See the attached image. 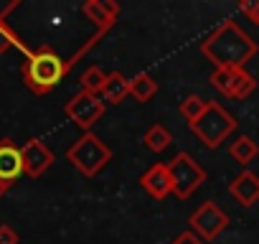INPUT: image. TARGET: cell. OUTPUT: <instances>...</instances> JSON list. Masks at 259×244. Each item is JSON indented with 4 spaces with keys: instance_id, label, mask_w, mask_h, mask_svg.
I'll return each mask as SVG.
<instances>
[{
    "instance_id": "obj_1",
    "label": "cell",
    "mask_w": 259,
    "mask_h": 244,
    "mask_svg": "<svg viewBox=\"0 0 259 244\" xmlns=\"http://www.w3.org/2000/svg\"><path fill=\"white\" fill-rule=\"evenodd\" d=\"M201 54L213 64V69H246V64L259 54V44L229 18L201 41Z\"/></svg>"
},
{
    "instance_id": "obj_2",
    "label": "cell",
    "mask_w": 259,
    "mask_h": 244,
    "mask_svg": "<svg viewBox=\"0 0 259 244\" xmlns=\"http://www.w3.org/2000/svg\"><path fill=\"white\" fill-rule=\"evenodd\" d=\"M69 71H71L69 59H64L59 51H54L49 46L31 49L23 56V64H21V79L33 94L54 92L66 79Z\"/></svg>"
},
{
    "instance_id": "obj_3",
    "label": "cell",
    "mask_w": 259,
    "mask_h": 244,
    "mask_svg": "<svg viewBox=\"0 0 259 244\" xmlns=\"http://www.w3.org/2000/svg\"><path fill=\"white\" fill-rule=\"evenodd\" d=\"M66 160L84 176L94 178L109 160H112V148L94 133H84L79 140H74L66 150Z\"/></svg>"
},
{
    "instance_id": "obj_4",
    "label": "cell",
    "mask_w": 259,
    "mask_h": 244,
    "mask_svg": "<svg viewBox=\"0 0 259 244\" xmlns=\"http://www.w3.org/2000/svg\"><path fill=\"white\" fill-rule=\"evenodd\" d=\"M236 117L219 102H208L206 112L191 125V133L211 150H216L219 145H224V140L236 130Z\"/></svg>"
},
{
    "instance_id": "obj_5",
    "label": "cell",
    "mask_w": 259,
    "mask_h": 244,
    "mask_svg": "<svg viewBox=\"0 0 259 244\" xmlns=\"http://www.w3.org/2000/svg\"><path fill=\"white\" fill-rule=\"evenodd\" d=\"M168 166V173H170V183H173V196L186 201L191 198L206 181H208V173L206 168L191 155V153H176Z\"/></svg>"
},
{
    "instance_id": "obj_6",
    "label": "cell",
    "mask_w": 259,
    "mask_h": 244,
    "mask_svg": "<svg viewBox=\"0 0 259 244\" xmlns=\"http://www.w3.org/2000/svg\"><path fill=\"white\" fill-rule=\"evenodd\" d=\"M208 82L226 99H246L256 89V79L246 69H213Z\"/></svg>"
},
{
    "instance_id": "obj_7",
    "label": "cell",
    "mask_w": 259,
    "mask_h": 244,
    "mask_svg": "<svg viewBox=\"0 0 259 244\" xmlns=\"http://www.w3.org/2000/svg\"><path fill=\"white\" fill-rule=\"evenodd\" d=\"M188 224H191V231L208 244V241H213L216 236H221V231L229 226V214H226L216 201H203V204L188 216Z\"/></svg>"
},
{
    "instance_id": "obj_8",
    "label": "cell",
    "mask_w": 259,
    "mask_h": 244,
    "mask_svg": "<svg viewBox=\"0 0 259 244\" xmlns=\"http://www.w3.org/2000/svg\"><path fill=\"white\" fill-rule=\"evenodd\" d=\"M104 109H107V104L102 102V97L99 94H89V92L74 94L66 102V107H64L66 117L84 133H92V128L104 117Z\"/></svg>"
},
{
    "instance_id": "obj_9",
    "label": "cell",
    "mask_w": 259,
    "mask_h": 244,
    "mask_svg": "<svg viewBox=\"0 0 259 244\" xmlns=\"http://www.w3.org/2000/svg\"><path fill=\"white\" fill-rule=\"evenodd\" d=\"M81 16L94 26V33L89 38V49H94L117 23L119 18V3L114 0H84L81 3Z\"/></svg>"
},
{
    "instance_id": "obj_10",
    "label": "cell",
    "mask_w": 259,
    "mask_h": 244,
    "mask_svg": "<svg viewBox=\"0 0 259 244\" xmlns=\"http://www.w3.org/2000/svg\"><path fill=\"white\" fill-rule=\"evenodd\" d=\"M23 155V173L31 178H41L51 166H54V153L41 138H31L21 145Z\"/></svg>"
},
{
    "instance_id": "obj_11",
    "label": "cell",
    "mask_w": 259,
    "mask_h": 244,
    "mask_svg": "<svg viewBox=\"0 0 259 244\" xmlns=\"http://www.w3.org/2000/svg\"><path fill=\"white\" fill-rule=\"evenodd\" d=\"M140 186L143 191L155 198V201H163L173 193V183H170V173H168V166L165 163H153L143 176H140Z\"/></svg>"
},
{
    "instance_id": "obj_12",
    "label": "cell",
    "mask_w": 259,
    "mask_h": 244,
    "mask_svg": "<svg viewBox=\"0 0 259 244\" xmlns=\"http://www.w3.org/2000/svg\"><path fill=\"white\" fill-rule=\"evenodd\" d=\"M23 176V155H21V148L11 140V138H3L0 140V181L13 186L18 178Z\"/></svg>"
},
{
    "instance_id": "obj_13",
    "label": "cell",
    "mask_w": 259,
    "mask_h": 244,
    "mask_svg": "<svg viewBox=\"0 0 259 244\" xmlns=\"http://www.w3.org/2000/svg\"><path fill=\"white\" fill-rule=\"evenodd\" d=\"M18 8H21V0H13V3H8L6 8H0V54H8L11 49H21L23 56H26L31 51L28 44L23 41V36L18 33V28L8 21V16Z\"/></svg>"
},
{
    "instance_id": "obj_14",
    "label": "cell",
    "mask_w": 259,
    "mask_h": 244,
    "mask_svg": "<svg viewBox=\"0 0 259 244\" xmlns=\"http://www.w3.org/2000/svg\"><path fill=\"white\" fill-rule=\"evenodd\" d=\"M229 193L234 196V201L244 209H251L259 201V176L251 171H241L236 178H231L229 183Z\"/></svg>"
},
{
    "instance_id": "obj_15",
    "label": "cell",
    "mask_w": 259,
    "mask_h": 244,
    "mask_svg": "<svg viewBox=\"0 0 259 244\" xmlns=\"http://www.w3.org/2000/svg\"><path fill=\"white\" fill-rule=\"evenodd\" d=\"M99 97H102L104 104H122L130 97V79L122 71H109Z\"/></svg>"
},
{
    "instance_id": "obj_16",
    "label": "cell",
    "mask_w": 259,
    "mask_h": 244,
    "mask_svg": "<svg viewBox=\"0 0 259 244\" xmlns=\"http://www.w3.org/2000/svg\"><path fill=\"white\" fill-rule=\"evenodd\" d=\"M155 94H158V82L150 74L140 71V74H135L133 79H130V97H133V99L148 104Z\"/></svg>"
},
{
    "instance_id": "obj_17",
    "label": "cell",
    "mask_w": 259,
    "mask_h": 244,
    "mask_svg": "<svg viewBox=\"0 0 259 244\" xmlns=\"http://www.w3.org/2000/svg\"><path fill=\"white\" fill-rule=\"evenodd\" d=\"M143 143H145L148 150H153V153H163L165 148L173 145V135H170V130L163 125V122H155V125H150V128L145 130Z\"/></svg>"
},
{
    "instance_id": "obj_18",
    "label": "cell",
    "mask_w": 259,
    "mask_h": 244,
    "mask_svg": "<svg viewBox=\"0 0 259 244\" xmlns=\"http://www.w3.org/2000/svg\"><path fill=\"white\" fill-rule=\"evenodd\" d=\"M229 155H231L239 166H244V168H246V166L259 155V145H256L249 135H239V138L229 145Z\"/></svg>"
},
{
    "instance_id": "obj_19",
    "label": "cell",
    "mask_w": 259,
    "mask_h": 244,
    "mask_svg": "<svg viewBox=\"0 0 259 244\" xmlns=\"http://www.w3.org/2000/svg\"><path fill=\"white\" fill-rule=\"evenodd\" d=\"M206 107H208V99H203V97H198V94H188L183 102H181V114H183V119L188 122V128L193 125V122L206 112Z\"/></svg>"
},
{
    "instance_id": "obj_20",
    "label": "cell",
    "mask_w": 259,
    "mask_h": 244,
    "mask_svg": "<svg viewBox=\"0 0 259 244\" xmlns=\"http://www.w3.org/2000/svg\"><path fill=\"white\" fill-rule=\"evenodd\" d=\"M81 92H89V94H99L102 92V87H104V82H107V71H102V66H97V64H92V66H87L84 69V74H81Z\"/></svg>"
},
{
    "instance_id": "obj_21",
    "label": "cell",
    "mask_w": 259,
    "mask_h": 244,
    "mask_svg": "<svg viewBox=\"0 0 259 244\" xmlns=\"http://www.w3.org/2000/svg\"><path fill=\"white\" fill-rule=\"evenodd\" d=\"M239 11H241L251 23L259 26V0H241V3H239Z\"/></svg>"
},
{
    "instance_id": "obj_22",
    "label": "cell",
    "mask_w": 259,
    "mask_h": 244,
    "mask_svg": "<svg viewBox=\"0 0 259 244\" xmlns=\"http://www.w3.org/2000/svg\"><path fill=\"white\" fill-rule=\"evenodd\" d=\"M0 244H21V234L11 224H0Z\"/></svg>"
},
{
    "instance_id": "obj_23",
    "label": "cell",
    "mask_w": 259,
    "mask_h": 244,
    "mask_svg": "<svg viewBox=\"0 0 259 244\" xmlns=\"http://www.w3.org/2000/svg\"><path fill=\"white\" fill-rule=\"evenodd\" d=\"M170 244H206V241H203V239H198V236L188 229V231H181V234H178Z\"/></svg>"
},
{
    "instance_id": "obj_24",
    "label": "cell",
    "mask_w": 259,
    "mask_h": 244,
    "mask_svg": "<svg viewBox=\"0 0 259 244\" xmlns=\"http://www.w3.org/2000/svg\"><path fill=\"white\" fill-rule=\"evenodd\" d=\"M11 188H13V186H8V183H3V181H0V198H3V196H6Z\"/></svg>"
}]
</instances>
